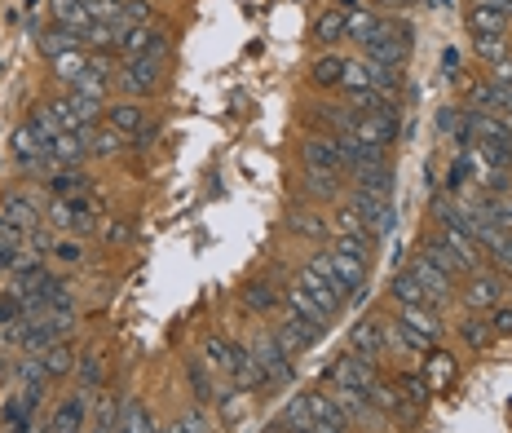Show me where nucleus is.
<instances>
[{
  "label": "nucleus",
  "mask_w": 512,
  "mask_h": 433,
  "mask_svg": "<svg viewBox=\"0 0 512 433\" xmlns=\"http://www.w3.org/2000/svg\"><path fill=\"white\" fill-rule=\"evenodd\" d=\"M292 283H296V288H305L309 297H314L327 314H332V319L349 305V288L340 283V274L332 270V257H327V248H323V252H314V257H309L305 266L296 270V279H292Z\"/></svg>",
  "instance_id": "1"
},
{
  "label": "nucleus",
  "mask_w": 512,
  "mask_h": 433,
  "mask_svg": "<svg viewBox=\"0 0 512 433\" xmlns=\"http://www.w3.org/2000/svg\"><path fill=\"white\" fill-rule=\"evenodd\" d=\"M411 36H415V27L407 23V18H384V27L367 40V45H362V58L402 71L407 67V58H411Z\"/></svg>",
  "instance_id": "2"
},
{
  "label": "nucleus",
  "mask_w": 512,
  "mask_h": 433,
  "mask_svg": "<svg viewBox=\"0 0 512 433\" xmlns=\"http://www.w3.org/2000/svg\"><path fill=\"white\" fill-rule=\"evenodd\" d=\"M376 380H380V363H376V358H362L354 350H345L323 372L327 389H358V394H371V389H376Z\"/></svg>",
  "instance_id": "3"
},
{
  "label": "nucleus",
  "mask_w": 512,
  "mask_h": 433,
  "mask_svg": "<svg viewBox=\"0 0 512 433\" xmlns=\"http://www.w3.org/2000/svg\"><path fill=\"white\" fill-rule=\"evenodd\" d=\"M115 84H120L124 98L146 102L151 93L164 89V62L159 58H128V62H120V71H115Z\"/></svg>",
  "instance_id": "4"
},
{
  "label": "nucleus",
  "mask_w": 512,
  "mask_h": 433,
  "mask_svg": "<svg viewBox=\"0 0 512 433\" xmlns=\"http://www.w3.org/2000/svg\"><path fill=\"white\" fill-rule=\"evenodd\" d=\"M504 292H508V274L477 270V274H468V283L455 292V301H460V310H468V314H486L504 301Z\"/></svg>",
  "instance_id": "5"
},
{
  "label": "nucleus",
  "mask_w": 512,
  "mask_h": 433,
  "mask_svg": "<svg viewBox=\"0 0 512 433\" xmlns=\"http://www.w3.org/2000/svg\"><path fill=\"white\" fill-rule=\"evenodd\" d=\"M248 350L256 354V363L265 367V376H270L274 389H287L296 380V358L287 354L279 341H274V332H256L248 341Z\"/></svg>",
  "instance_id": "6"
},
{
  "label": "nucleus",
  "mask_w": 512,
  "mask_h": 433,
  "mask_svg": "<svg viewBox=\"0 0 512 433\" xmlns=\"http://www.w3.org/2000/svg\"><path fill=\"white\" fill-rule=\"evenodd\" d=\"M402 270H407L411 279L420 283V288H424V297H429V305H437V310H446V305H460V301H455V292H460V283H455V279H446V274L437 270L433 261L424 257V252H415V257H411Z\"/></svg>",
  "instance_id": "7"
},
{
  "label": "nucleus",
  "mask_w": 512,
  "mask_h": 433,
  "mask_svg": "<svg viewBox=\"0 0 512 433\" xmlns=\"http://www.w3.org/2000/svg\"><path fill=\"white\" fill-rule=\"evenodd\" d=\"M349 204L362 213V221H367V230H371V239H376V244L398 230V204H393V199L367 195V190H349Z\"/></svg>",
  "instance_id": "8"
},
{
  "label": "nucleus",
  "mask_w": 512,
  "mask_h": 433,
  "mask_svg": "<svg viewBox=\"0 0 512 433\" xmlns=\"http://www.w3.org/2000/svg\"><path fill=\"white\" fill-rule=\"evenodd\" d=\"M115 49H120V62H128V58H159L164 62L168 58V36L151 23L124 27L120 36H115Z\"/></svg>",
  "instance_id": "9"
},
{
  "label": "nucleus",
  "mask_w": 512,
  "mask_h": 433,
  "mask_svg": "<svg viewBox=\"0 0 512 433\" xmlns=\"http://www.w3.org/2000/svg\"><path fill=\"white\" fill-rule=\"evenodd\" d=\"M49 221L58 230H67V235H89V230L98 226V208L84 195H67V199H53L49 204Z\"/></svg>",
  "instance_id": "10"
},
{
  "label": "nucleus",
  "mask_w": 512,
  "mask_h": 433,
  "mask_svg": "<svg viewBox=\"0 0 512 433\" xmlns=\"http://www.w3.org/2000/svg\"><path fill=\"white\" fill-rule=\"evenodd\" d=\"M327 257H332V270L340 274V283L349 288V305L367 301V288H371V261L349 257V252H336V248H327Z\"/></svg>",
  "instance_id": "11"
},
{
  "label": "nucleus",
  "mask_w": 512,
  "mask_h": 433,
  "mask_svg": "<svg viewBox=\"0 0 512 433\" xmlns=\"http://www.w3.org/2000/svg\"><path fill=\"white\" fill-rule=\"evenodd\" d=\"M398 323L411 327V332L420 336V341H429V345H437L446 336V319H442L437 305H398Z\"/></svg>",
  "instance_id": "12"
},
{
  "label": "nucleus",
  "mask_w": 512,
  "mask_h": 433,
  "mask_svg": "<svg viewBox=\"0 0 512 433\" xmlns=\"http://www.w3.org/2000/svg\"><path fill=\"white\" fill-rule=\"evenodd\" d=\"M274 341H279L292 358H301V354H309L318 341H323V332H318V327H309L305 319H296V314L287 310V314H283V323L274 327Z\"/></svg>",
  "instance_id": "13"
},
{
  "label": "nucleus",
  "mask_w": 512,
  "mask_h": 433,
  "mask_svg": "<svg viewBox=\"0 0 512 433\" xmlns=\"http://www.w3.org/2000/svg\"><path fill=\"white\" fill-rule=\"evenodd\" d=\"M301 168H327V173H345L340 164L336 133H309L301 142Z\"/></svg>",
  "instance_id": "14"
},
{
  "label": "nucleus",
  "mask_w": 512,
  "mask_h": 433,
  "mask_svg": "<svg viewBox=\"0 0 512 433\" xmlns=\"http://www.w3.org/2000/svg\"><path fill=\"white\" fill-rule=\"evenodd\" d=\"M349 350L362 354V358H380L389 354V345H384V319L380 314H367V319H358L354 327H349Z\"/></svg>",
  "instance_id": "15"
},
{
  "label": "nucleus",
  "mask_w": 512,
  "mask_h": 433,
  "mask_svg": "<svg viewBox=\"0 0 512 433\" xmlns=\"http://www.w3.org/2000/svg\"><path fill=\"white\" fill-rule=\"evenodd\" d=\"M437 239H442V244L455 252V261L464 266V274L486 270V252L477 248V239L468 235V230H460V226H437Z\"/></svg>",
  "instance_id": "16"
},
{
  "label": "nucleus",
  "mask_w": 512,
  "mask_h": 433,
  "mask_svg": "<svg viewBox=\"0 0 512 433\" xmlns=\"http://www.w3.org/2000/svg\"><path fill=\"white\" fill-rule=\"evenodd\" d=\"M464 23L473 36H508L512 31V14L508 9H499V5H486V0H473L468 5V14H464Z\"/></svg>",
  "instance_id": "17"
},
{
  "label": "nucleus",
  "mask_w": 512,
  "mask_h": 433,
  "mask_svg": "<svg viewBox=\"0 0 512 433\" xmlns=\"http://www.w3.org/2000/svg\"><path fill=\"white\" fill-rule=\"evenodd\" d=\"M89 429V394H71L53 407L45 433H84Z\"/></svg>",
  "instance_id": "18"
},
{
  "label": "nucleus",
  "mask_w": 512,
  "mask_h": 433,
  "mask_svg": "<svg viewBox=\"0 0 512 433\" xmlns=\"http://www.w3.org/2000/svg\"><path fill=\"white\" fill-rule=\"evenodd\" d=\"M420 358H424L420 376L433 385V394H446V389L455 385V376H460V358H455L451 350H437V345H433L429 354H420Z\"/></svg>",
  "instance_id": "19"
},
{
  "label": "nucleus",
  "mask_w": 512,
  "mask_h": 433,
  "mask_svg": "<svg viewBox=\"0 0 512 433\" xmlns=\"http://www.w3.org/2000/svg\"><path fill=\"white\" fill-rule=\"evenodd\" d=\"M283 310H292L296 319H305L309 327H318V332H327V327L336 323L332 314H327L323 305H318L314 297H309L305 288H296V283H287V288H283Z\"/></svg>",
  "instance_id": "20"
},
{
  "label": "nucleus",
  "mask_w": 512,
  "mask_h": 433,
  "mask_svg": "<svg viewBox=\"0 0 512 433\" xmlns=\"http://www.w3.org/2000/svg\"><path fill=\"white\" fill-rule=\"evenodd\" d=\"M464 98H468V111H490V115H508V93H504V84L499 80H473L464 89Z\"/></svg>",
  "instance_id": "21"
},
{
  "label": "nucleus",
  "mask_w": 512,
  "mask_h": 433,
  "mask_svg": "<svg viewBox=\"0 0 512 433\" xmlns=\"http://www.w3.org/2000/svg\"><path fill=\"white\" fill-rule=\"evenodd\" d=\"M111 129H120L124 137H142L146 133V107L133 98H120V102H106V120Z\"/></svg>",
  "instance_id": "22"
},
{
  "label": "nucleus",
  "mask_w": 512,
  "mask_h": 433,
  "mask_svg": "<svg viewBox=\"0 0 512 433\" xmlns=\"http://www.w3.org/2000/svg\"><path fill=\"white\" fill-rule=\"evenodd\" d=\"M309 40H314L318 49H336L340 40H345V9L327 5L314 14V23H309Z\"/></svg>",
  "instance_id": "23"
},
{
  "label": "nucleus",
  "mask_w": 512,
  "mask_h": 433,
  "mask_svg": "<svg viewBox=\"0 0 512 433\" xmlns=\"http://www.w3.org/2000/svg\"><path fill=\"white\" fill-rule=\"evenodd\" d=\"M349 186L354 190H367V195H384L393 199V190H398V173H393V164H371V168H358L354 177H349Z\"/></svg>",
  "instance_id": "24"
},
{
  "label": "nucleus",
  "mask_w": 512,
  "mask_h": 433,
  "mask_svg": "<svg viewBox=\"0 0 512 433\" xmlns=\"http://www.w3.org/2000/svg\"><path fill=\"white\" fill-rule=\"evenodd\" d=\"M186 385H190L195 407H212V403H217V376H212V367L199 354L186 358Z\"/></svg>",
  "instance_id": "25"
},
{
  "label": "nucleus",
  "mask_w": 512,
  "mask_h": 433,
  "mask_svg": "<svg viewBox=\"0 0 512 433\" xmlns=\"http://www.w3.org/2000/svg\"><path fill=\"white\" fill-rule=\"evenodd\" d=\"M115 433H164V425L155 420V411L142 403V398H124L120 420H115Z\"/></svg>",
  "instance_id": "26"
},
{
  "label": "nucleus",
  "mask_w": 512,
  "mask_h": 433,
  "mask_svg": "<svg viewBox=\"0 0 512 433\" xmlns=\"http://www.w3.org/2000/svg\"><path fill=\"white\" fill-rule=\"evenodd\" d=\"M455 336H460V345L464 350H473V354H486L490 345H495V332H490L486 314H468L464 310V319L455 323Z\"/></svg>",
  "instance_id": "27"
},
{
  "label": "nucleus",
  "mask_w": 512,
  "mask_h": 433,
  "mask_svg": "<svg viewBox=\"0 0 512 433\" xmlns=\"http://www.w3.org/2000/svg\"><path fill=\"white\" fill-rule=\"evenodd\" d=\"M380 27H384V14L376 5H358L345 14V40H354V45H367Z\"/></svg>",
  "instance_id": "28"
},
{
  "label": "nucleus",
  "mask_w": 512,
  "mask_h": 433,
  "mask_svg": "<svg viewBox=\"0 0 512 433\" xmlns=\"http://www.w3.org/2000/svg\"><path fill=\"white\" fill-rule=\"evenodd\" d=\"M199 358L212 367V376H217V380H234V341H230V336H208L204 350H199Z\"/></svg>",
  "instance_id": "29"
},
{
  "label": "nucleus",
  "mask_w": 512,
  "mask_h": 433,
  "mask_svg": "<svg viewBox=\"0 0 512 433\" xmlns=\"http://www.w3.org/2000/svg\"><path fill=\"white\" fill-rule=\"evenodd\" d=\"M340 80H345V58L340 54H332V49H323L314 62H309V84L314 89H340Z\"/></svg>",
  "instance_id": "30"
},
{
  "label": "nucleus",
  "mask_w": 512,
  "mask_h": 433,
  "mask_svg": "<svg viewBox=\"0 0 512 433\" xmlns=\"http://www.w3.org/2000/svg\"><path fill=\"white\" fill-rule=\"evenodd\" d=\"M345 173H327V168H305V195L314 199H327V204H340L345 195Z\"/></svg>",
  "instance_id": "31"
},
{
  "label": "nucleus",
  "mask_w": 512,
  "mask_h": 433,
  "mask_svg": "<svg viewBox=\"0 0 512 433\" xmlns=\"http://www.w3.org/2000/svg\"><path fill=\"white\" fill-rule=\"evenodd\" d=\"M473 182H477V151H455L451 168H446L442 190L446 195H468V186Z\"/></svg>",
  "instance_id": "32"
},
{
  "label": "nucleus",
  "mask_w": 512,
  "mask_h": 433,
  "mask_svg": "<svg viewBox=\"0 0 512 433\" xmlns=\"http://www.w3.org/2000/svg\"><path fill=\"white\" fill-rule=\"evenodd\" d=\"M243 297V310H252V314H274L283 305V288H274L270 279H252L248 288L239 292Z\"/></svg>",
  "instance_id": "33"
},
{
  "label": "nucleus",
  "mask_w": 512,
  "mask_h": 433,
  "mask_svg": "<svg viewBox=\"0 0 512 433\" xmlns=\"http://www.w3.org/2000/svg\"><path fill=\"white\" fill-rule=\"evenodd\" d=\"M49 18L58 27L84 31V27L93 23V0H49Z\"/></svg>",
  "instance_id": "34"
},
{
  "label": "nucleus",
  "mask_w": 512,
  "mask_h": 433,
  "mask_svg": "<svg viewBox=\"0 0 512 433\" xmlns=\"http://www.w3.org/2000/svg\"><path fill=\"white\" fill-rule=\"evenodd\" d=\"M36 358L45 363V376H49V380H67L71 372H76V363H80V354H76V345H71V341L49 345V350L36 354Z\"/></svg>",
  "instance_id": "35"
},
{
  "label": "nucleus",
  "mask_w": 512,
  "mask_h": 433,
  "mask_svg": "<svg viewBox=\"0 0 512 433\" xmlns=\"http://www.w3.org/2000/svg\"><path fill=\"white\" fill-rule=\"evenodd\" d=\"M93 177L84 168H53L49 173V195L53 199H67V195H89Z\"/></svg>",
  "instance_id": "36"
},
{
  "label": "nucleus",
  "mask_w": 512,
  "mask_h": 433,
  "mask_svg": "<svg viewBox=\"0 0 512 433\" xmlns=\"http://www.w3.org/2000/svg\"><path fill=\"white\" fill-rule=\"evenodd\" d=\"M71 49H84L80 31L58 27V23H53L49 31H40V54H45L49 62H53V58H62V54H71Z\"/></svg>",
  "instance_id": "37"
},
{
  "label": "nucleus",
  "mask_w": 512,
  "mask_h": 433,
  "mask_svg": "<svg viewBox=\"0 0 512 433\" xmlns=\"http://www.w3.org/2000/svg\"><path fill=\"white\" fill-rule=\"evenodd\" d=\"M128 142H133V137H124L120 129H111V124H98L89 137V155L93 160H115V155H124Z\"/></svg>",
  "instance_id": "38"
},
{
  "label": "nucleus",
  "mask_w": 512,
  "mask_h": 433,
  "mask_svg": "<svg viewBox=\"0 0 512 433\" xmlns=\"http://www.w3.org/2000/svg\"><path fill=\"white\" fill-rule=\"evenodd\" d=\"M9 221H18L23 230H36L40 226V204L31 195H23V190H14V195H5V208H0Z\"/></svg>",
  "instance_id": "39"
},
{
  "label": "nucleus",
  "mask_w": 512,
  "mask_h": 433,
  "mask_svg": "<svg viewBox=\"0 0 512 433\" xmlns=\"http://www.w3.org/2000/svg\"><path fill=\"white\" fill-rule=\"evenodd\" d=\"M287 230H292V235H305V239H327V230H332V217L314 213V208H296V213L287 217Z\"/></svg>",
  "instance_id": "40"
},
{
  "label": "nucleus",
  "mask_w": 512,
  "mask_h": 433,
  "mask_svg": "<svg viewBox=\"0 0 512 433\" xmlns=\"http://www.w3.org/2000/svg\"><path fill=\"white\" fill-rule=\"evenodd\" d=\"M420 252H424V257L433 261L437 270L446 274V279H455V283L464 279V266H460V261H455V252L446 248V244H442V239H437V235H424V248H420Z\"/></svg>",
  "instance_id": "41"
},
{
  "label": "nucleus",
  "mask_w": 512,
  "mask_h": 433,
  "mask_svg": "<svg viewBox=\"0 0 512 433\" xmlns=\"http://www.w3.org/2000/svg\"><path fill=\"white\" fill-rule=\"evenodd\" d=\"M84 71H89V49H71V54H62V58H53V76H58L62 89H71Z\"/></svg>",
  "instance_id": "42"
},
{
  "label": "nucleus",
  "mask_w": 512,
  "mask_h": 433,
  "mask_svg": "<svg viewBox=\"0 0 512 433\" xmlns=\"http://www.w3.org/2000/svg\"><path fill=\"white\" fill-rule=\"evenodd\" d=\"M473 54L486 67H499V62L512 58V40L508 36H473Z\"/></svg>",
  "instance_id": "43"
},
{
  "label": "nucleus",
  "mask_w": 512,
  "mask_h": 433,
  "mask_svg": "<svg viewBox=\"0 0 512 433\" xmlns=\"http://www.w3.org/2000/svg\"><path fill=\"white\" fill-rule=\"evenodd\" d=\"M389 301H393V305H429V297H424V288L411 279L407 270H398V274L389 279Z\"/></svg>",
  "instance_id": "44"
},
{
  "label": "nucleus",
  "mask_w": 512,
  "mask_h": 433,
  "mask_svg": "<svg viewBox=\"0 0 512 433\" xmlns=\"http://www.w3.org/2000/svg\"><path fill=\"white\" fill-rule=\"evenodd\" d=\"M164 433H217V429H212L204 407H186V411H177V416L168 420Z\"/></svg>",
  "instance_id": "45"
},
{
  "label": "nucleus",
  "mask_w": 512,
  "mask_h": 433,
  "mask_svg": "<svg viewBox=\"0 0 512 433\" xmlns=\"http://www.w3.org/2000/svg\"><path fill=\"white\" fill-rule=\"evenodd\" d=\"M473 151H477V160H482V164H490V168H508V173H512V142H508V133H504V137H495V142H477Z\"/></svg>",
  "instance_id": "46"
},
{
  "label": "nucleus",
  "mask_w": 512,
  "mask_h": 433,
  "mask_svg": "<svg viewBox=\"0 0 512 433\" xmlns=\"http://www.w3.org/2000/svg\"><path fill=\"white\" fill-rule=\"evenodd\" d=\"M398 389H402V394H407V398H411V403L420 407V411H424V407H429L433 398H437V394H433V385H429V380H424L420 372H398Z\"/></svg>",
  "instance_id": "47"
},
{
  "label": "nucleus",
  "mask_w": 512,
  "mask_h": 433,
  "mask_svg": "<svg viewBox=\"0 0 512 433\" xmlns=\"http://www.w3.org/2000/svg\"><path fill=\"white\" fill-rule=\"evenodd\" d=\"M332 230H336V235H371L367 221H362V213H358L354 204H349V199H345V204H336V213H332Z\"/></svg>",
  "instance_id": "48"
},
{
  "label": "nucleus",
  "mask_w": 512,
  "mask_h": 433,
  "mask_svg": "<svg viewBox=\"0 0 512 433\" xmlns=\"http://www.w3.org/2000/svg\"><path fill=\"white\" fill-rule=\"evenodd\" d=\"M76 372H80V394H98V385H102V354H80Z\"/></svg>",
  "instance_id": "49"
},
{
  "label": "nucleus",
  "mask_w": 512,
  "mask_h": 433,
  "mask_svg": "<svg viewBox=\"0 0 512 433\" xmlns=\"http://www.w3.org/2000/svg\"><path fill=\"white\" fill-rule=\"evenodd\" d=\"M354 89H371L367 58H345V80H340V93H354Z\"/></svg>",
  "instance_id": "50"
},
{
  "label": "nucleus",
  "mask_w": 512,
  "mask_h": 433,
  "mask_svg": "<svg viewBox=\"0 0 512 433\" xmlns=\"http://www.w3.org/2000/svg\"><path fill=\"white\" fill-rule=\"evenodd\" d=\"M486 323H490V332H495V341H512V305L508 301L486 310Z\"/></svg>",
  "instance_id": "51"
},
{
  "label": "nucleus",
  "mask_w": 512,
  "mask_h": 433,
  "mask_svg": "<svg viewBox=\"0 0 512 433\" xmlns=\"http://www.w3.org/2000/svg\"><path fill=\"white\" fill-rule=\"evenodd\" d=\"M53 261H62V266H80L84 261V244L80 239H53Z\"/></svg>",
  "instance_id": "52"
},
{
  "label": "nucleus",
  "mask_w": 512,
  "mask_h": 433,
  "mask_svg": "<svg viewBox=\"0 0 512 433\" xmlns=\"http://www.w3.org/2000/svg\"><path fill=\"white\" fill-rule=\"evenodd\" d=\"M460 115H464L460 107H442V111H437V129H442L446 137H451L455 129H460Z\"/></svg>",
  "instance_id": "53"
},
{
  "label": "nucleus",
  "mask_w": 512,
  "mask_h": 433,
  "mask_svg": "<svg viewBox=\"0 0 512 433\" xmlns=\"http://www.w3.org/2000/svg\"><path fill=\"white\" fill-rule=\"evenodd\" d=\"M490 80H499V84H512V58H508V62H499V67H490Z\"/></svg>",
  "instance_id": "54"
},
{
  "label": "nucleus",
  "mask_w": 512,
  "mask_h": 433,
  "mask_svg": "<svg viewBox=\"0 0 512 433\" xmlns=\"http://www.w3.org/2000/svg\"><path fill=\"white\" fill-rule=\"evenodd\" d=\"M102 235H106V239H111V244H115V239H128V226H124V221H111V226H106Z\"/></svg>",
  "instance_id": "55"
},
{
  "label": "nucleus",
  "mask_w": 512,
  "mask_h": 433,
  "mask_svg": "<svg viewBox=\"0 0 512 433\" xmlns=\"http://www.w3.org/2000/svg\"><path fill=\"white\" fill-rule=\"evenodd\" d=\"M89 433H115V420H106V416H102L98 425H89Z\"/></svg>",
  "instance_id": "56"
},
{
  "label": "nucleus",
  "mask_w": 512,
  "mask_h": 433,
  "mask_svg": "<svg viewBox=\"0 0 512 433\" xmlns=\"http://www.w3.org/2000/svg\"><path fill=\"white\" fill-rule=\"evenodd\" d=\"M358 5H362V0H340L336 9H345V14H349V9H358Z\"/></svg>",
  "instance_id": "57"
},
{
  "label": "nucleus",
  "mask_w": 512,
  "mask_h": 433,
  "mask_svg": "<svg viewBox=\"0 0 512 433\" xmlns=\"http://www.w3.org/2000/svg\"><path fill=\"white\" fill-rule=\"evenodd\" d=\"M314 433H349V429H332V425H314Z\"/></svg>",
  "instance_id": "58"
},
{
  "label": "nucleus",
  "mask_w": 512,
  "mask_h": 433,
  "mask_svg": "<svg viewBox=\"0 0 512 433\" xmlns=\"http://www.w3.org/2000/svg\"><path fill=\"white\" fill-rule=\"evenodd\" d=\"M504 120V133H508V142H512V115H499Z\"/></svg>",
  "instance_id": "59"
},
{
  "label": "nucleus",
  "mask_w": 512,
  "mask_h": 433,
  "mask_svg": "<svg viewBox=\"0 0 512 433\" xmlns=\"http://www.w3.org/2000/svg\"><path fill=\"white\" fill-rule=\"evenodd\" d=\"M486 5H499V9H508L512 14V0H486Z\"/></svg>",
  "instance_id": "60"
},
{
  "label": "nucleus",
  "mask_w": 512,
  "mask_h": 433,
  "mask_svg": "<svg viewBox=\"0 0 512 433\" xmlns=\"http://www.w3.org/2000/svg\"><path fill=\"white\" fill-rule=\"evenodd\" d=\"M0 345H5V327H0Z\"/></svg>",
  "instance_id": "61"
},
{
  "label": "nucleus",
  "mask_w": 512,
  "mask_h": 433,
  "mask_svg": "<svg viewBox=\"0 0 512 433\" xmlns=\"http://www.w3.org/2000/svg\"><path fill=\"white\" fill-rule=\"evenodd\" d=\"M371 433H384V429H371Z\"/></svg>",
  "instance_id": "62"
},
{
  "label": "nucleus",
  "mask_w": 512,
  "mask_h": 433,
  "mask_svg": "<svg viewBox=\"0 0 512 433\" xmlns=\"http://www.w3.org/2000/svg\"><path fill=\"white\" fill-rule=\"evenodd\" d=\"M40 433H45V429H40Z\"/></svg>",
  "instance_id": "63"
}]
</instances>
